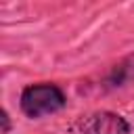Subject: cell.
I'll list each match as a JSON object with an SVG mask.
<instances>
[{"instance_id":"6da1fadb","label":"cell","mask_w":134,"mask_h":134,"mask_svg":"<svg viewBox=\"0 0 134 134\" xmlns=\"http://www.w3.org/2000/svg\"><path fill=\"white\" fill-rule=\"evenodd\" d=\"M65 103L63 94L59 88L54 86H29L25 88L23 96H21V107L29 117H40L46 113H52L57 109H61Z\"/></svg>"},{"instance_id":"7a4b0ae2","label":"cell","mask_w":134,"mask_h":134,"mask_svg":"<svg viewBox=\"0 0 134 134\" xmlns=\"http://www.w3.org/2000/svg\"><path fill=\"white\" fill-rule=\"evenodd\" d=\"M84 134H128V124L115 113H94L82 121Z\"/></svg>"}]
</instances>
